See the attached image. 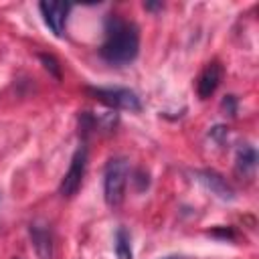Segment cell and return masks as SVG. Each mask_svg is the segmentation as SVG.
<instances>
[{
    "label": "cell",
    "mask_w": 259,
    "mask_h": 259,
    "mask_svg": "<svg viewBox=\"0 0 259 259\" xmlns=\"http://www.w3.org/2000/svg\"><path fill=\"white\" fill-rule=\"evenodd\" d=\"M140 32L138 26L119 14H111L105 22V40L99 49L101 57L111 65H127L138 57Z\"/></svg>",
    "instance_id": "cell-1"
},
{
    "label": "cell",
    "mask_w": 259,
    "mask_h": 259,
    "mask_svg": "<svg viewBox=\"0 0 259 259\" xmlns=\"http://www.w3.org/2000/svg\"><path fill=\"white\" fill-rule=\"evenodd\" d=\"M127 178H130V162L121 156L111 158L103 172V196L107 206L117 208L123 202Z\"/></svg>",
    "instance_id": "cell-2"
},
{
    "label": "cell",
    "mask_w": 259,
    "mask_h": 259,
    "mask_svg": "<svg viewBox=\"0 0 259 259\" xmlns=\"http://www.w3.org/2000/svg\"><path fill=\"white\" fill-rule=\"evenodd\" d=\"M97 101L105 103L111 109H125V111H140L142 103L140 97L123 87H89L87 89Z\"/></svg>",
    "instance_id": "cell-3"
},
{
    "label": "cell",
    "mask_w": 259,
    "mask_h": 259,
    "mask_svg": "<svg viewBox=\"0 0 259 259\" xmlns=\"http://www.w3.org/2000/svg\"><path fill=\"white\" fill-rule=\"evenodd\" d=\"M85 168H87V152L85 148H79L71 160V166L67 170V174L63 176L61 180V186H59V192L67 198L75 196L77 190L81 188L83 184V176H85Z\"/></svg>",
    "instance_id": "cell-4"
},
{
    "label": "cell",
    "mask_w": 259,
    "mask_h": 259,
    "mask_svg": "<svg viewBox=\"0 0 259 259\" xmlns=\"http://www.w3.org/2000/svg\"><path fill=\"white\" fill-rule=\"evenodd\" d=\"M38 8H40V14H42L47 26L53 30V34L55 36H63L71 6L63 4V2H40Z\"/></svg>",
    "instance_id": "cell-5"
},
{
    "label": "cell",
    "mask_w": 259,
    "mask_h": 259,
    "mask_svg": "<svg viewBox=\"0 0 259 259\" xmlns=\"http://www.w3.org/2000/svg\"><path fill=\"white\" fill-rule=\"evenodd\" d=\"M221 81H223V67L217 61L208 63L202 69V73L198 75V81H196V93H198V97L200 99H208L217 91V87L221 85Z\"/></svg>",
    "instance_id": "cell-6"
},
{
    "label": "cell",
    "mask_w": 259,
    "mask_h": 259,
    "mask_svg": "<svg viewBox=\"0 0 259 259\" xmlns=\"http://www.w3.org/2000/svg\"><path fill=\"white\" fill-rule=\"evenodd\" d=\"M198 180H200L210 192H214L219 198L233 200L235 192H233V188L229 186V182H227L221 174H217V172H212V170H202V172H198Z\"/></svg>",
    "instance_id": "cell-7"
},
{
    "label": "cell",
    "mask_w": 259,
    "mask_h": 259,
    "mask_svg": "<svg viewBox=\"0 0 259 259\" xmlns=\"http://www.w3.org/2000/svg\"><path fill=\"white\" fill-rule=\"evenodd\" d=\"M30 237H32V245L36 249V255L40 259H51L53 257V237H51V231L47 227H40V225H30Z\"/></svg>",
    "instance_id": "cell-8"
},
{
    "label": "cell",
    "mask_w": 259,
    "mask_h": 259,
    "mask_svg": "<svg viewBox=\"0 0 259 259\" xmlns=\"http://www.w3.org/2000/svg\"><path fill=\"white\" fill-rule=\"evenodd\" d=\"M255 162H257V154L251 146H243L237 152V170L243 174H251L255 170Z\"/></svg>",
    "instance_id": "cell-9"
},
{
    "label": "cell",
    "mask_w": 259,
    "mask_h": 259,
    "mask_svg": "<svg viewBox=\"0 0 259 259\" xmlns=\"http://www.w3.org/2000/svg\"><path fill=\"white\" fill-rule=\"evenodd\" d=\"M115 255H117V259H134L132 239L123 227L117 229V233H115Z\"/></svg>",
    "instance_id": "cell-10"
},
{
    "label": "cell",
    "mask_w": 259,
    "mask_h": 259,
    "mask_svg": "<svg viewBox=\"0 0 259 259\" xmlns=\"http://www.w3.org/2000/svg\"><path fill=\"white\" fill-rule=\"evenodd\" d=\"M40 61L45 63V67L47 69H51L53 71V75L59 79L61 77V71H59V63L55 61V57H51V55H40Z\"/></svg>",
    "instance_id": "cell-11"
},
{
    "label": "cell",
    "mask_w": 259,
    "mask_h": 259,
    "mask_svg": "<svg viewBox=\"0 0 259 259\" xmlns=\"http://www.w3.org/2000/svg\"><path fill=\"white\" fill-rule=\"evenodd\" d=\"M223 107H225L231 115H235V111H237V101H235V97H233V95H227V99L223 101Z\"/></svg>",
    "instance_id": "cell-12"
},
{
    "label": "cell",
    "mask_w": 259,
    "mask_h": 259,
    "mask_svg": "<svg viewBox=\"0 0 259 259\" xmlns=\"http://www.w3.org/2000/svg\"><path fill=\"white\" fill-rule=\"evenodd\" d=\"M166 259H180V257H166Z\"/></svg>",
    "instance_id": "cell-13"
}]
</instances>
